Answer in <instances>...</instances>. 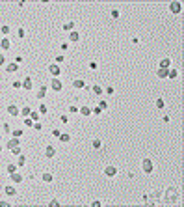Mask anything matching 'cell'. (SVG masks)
I'll return each mask as SVG.
<instances>
[{"mask_svg": "<svg viewBox=\"0 0 184 207\" xmlns=\"http://www.w3.org/2000/svg\"><path fill=\"white\" fill-rule=\"evenodd\" d=\"M178 200H180V190L177 187H169V189L164 190V201L166 203L175 205V203H178Z\"/></svg>", "mask_w": 184, "mask_h": 207, "instance_id": "cell-1", "label": "cell"}, {"mask_svg": "<svg viewBox=\"0 0 184 207\" xmlns=\"http://www.w3.org/2000/svg\"><path fill=\"white\" fill-rule=\"evenodd\" d=\"M142 170H143L145 175H151V174L154 172V163H153V159L145 157V159L142 160Z\"/></svg>", "mask_w": 184, "mask_h": 207, "instance_id": "cell-2", "label": "cell"}, {"mask_svg": "<svg viewBox=\"0 0 184 207\" xmlns=\"http://www.w3.org/2000/svg\"><path fill=\"white\" fill-rule=\"evenodd\" d=\"M6 112L9 114L11 118H19V116H20V106L15 105V103H9V105L6 106Z\"/></svg>", "mask_w": 184, "mask_h": 207, "instance_id": "cell-3", "label": "cell"}, {"mask_svg": "<svg viewBox=\"0 0 184 207\" xmlns=\"http://www.w3.org/2000/svg\"><path fill=\"white\" fill-rule=\"evenodd\" d=\"M50 90H52V91H58V94H60V91L63 90V80H61L60 77H54V79L50 80Z\"/></svg>", "mask_w": 184, "mask_h": 207, "instance_id": "cell-4", "label": "cell"}, {"mask_svg": "<svg viewBox=\"0 0 184 207\" xmlns=\"http://www.w3.org/2000/svg\"><path fill=\"white\" fill-rule=\"evenodd\" d=\"M56 153H58V149H56V146H52V144H47V146H45V149H43V155L47 157V159H54Z\"/></svg>", "mask_w": 184, "mask_h": 207, "instance_id": "cell-5", "label": "cell"}, {"mask_svg": "<svg viewBox=\"0 0 184 207\" xmlns=\"http://www.w3.org/2000/svg\"><path fill=\"white\" fill-rule=\"evenodd\" d=\"M47 71H49V75H52V79H54V77H60V75H61V67H60L58 63L52 62V63H49Z\"/></svg>", "mask_w": 184, "mask_h": 207, "instance_id": "cell-6", "label": "cell"}, {"mask_svg": "<svg viewBox=\"0 0 184 207\" xmlns=\"http://www.w3.org/2000/svg\"><path fill=\"white\" fill-rule=\"evenodd\" d=\"M117 174H119V170H117L116 164H106V166H104V175H106V177H116Z\"/></svg>", "mask_w": 184, "mask_h": 207, "instance_id": "cell-7", "label": "cell"}, {"mask_svg": "<svg viewBox=\"0 0 184 207\" xmlns=\"http://www.w3.org/2000/svg\"><path fill=\"white\" fill-rule=\"evenodd\" d=\"M169 11H171L173 15H180V11H182V2H178V0L169 2Z\"/></svg>", "mask_w": 184, "mask_h": 207, "instance_id": "cell-8", "label": "cell"}, {"mask_svg": "<svg viewBox=\"0 0 184 207\" xmlns=\"http://www.w3.org/2000/svg\"><path fill=\"white\" fill-rule=\"evenodd\" d=\"M9 179H11L13 185H20V183H24V175H22L19 170H17V172H13V174H9Z\"/></svg>", "mask_w": 184, "mask_h": 207, "instance_id": "cell-9", "label": "cell"}, {"mask_svg": "<svg viewBox=\"0 0 184 207\" xmlns=\"http://www.w3.org/2000/svg\"><path fill=\"white\" fill-rule=\"evenodd\" d=\"M47 94H49L47 84H41V86H39V90L35 91V99H37V101H43L45 97H47Z\"/></svg>", "mask_w": 184, "mask_h": 207, "instance_id": "cell-10", "label": "cell"}, {"mask_svg": "<svg viewBox=\"0 0 184 207\" xmlns=\"http://www.w3.org/2000/svg\"><path fill=\"white\" fill-rule=\"evenodd\" d=\"M19 67H20L19 63H15V62H8V63H6V73H8V75H13V73H17V71H19Z\"/></svg>", "mask_w": 184, "mask_h": 207, "instance_id": "cell-11", "label": "cell"}, {"mask_svg": "<svg viewBox=\"0 0 184 207\" xmlns=\"http://www.w3.org/2000/svg\"><path fill=\"white\" fill-rule=\"evenodd\" d=\"M32 88H34V79L28 75V77L22 79V90H28V91H30Z\"/></svg>", "mask_w": 184, "mask_h": 207, "instance_id": "cell-12", "label": "cell"}, {"mask_svg": "<svg viewBox=\"0 0 184 207\" xmlns=\"http://www.w3.org/2000/svg\"><path fill=\"white\" fill-rule=\"evenodd\" d=\"M17 146H20V138H15V136H11L9 140L6 142V148H8L9 151H11L13 148H17Z\"/></svg>", "mask_w": 184, "mask_h": 207, "instance_id": "cell-13", "label": "cell"}, {"mask_svg": "<svg viewBox=\"0 0 184 207\" xmlns=\"http://www.w3.org/2000/svg\"><path fill=\"white\" fill-rule=\"evenodd\" d=\"M78 114H80V116H84V118H89L91 116V105H82L80 110H78Z\"/></svg>", "mask_w": 184, "mask_h": 207, "instance_id": "cell-14", "label": "cell"}, {"mask_svg": "<svg viewBox=\"0 0 184 207\" xmlns=\"http://www.w3.org/2000/svg\"><path fill=\"white\" fill-rule=\"evenodd\" d=\"M86 86H87V84H86V80H84L82 77H78V79L73 80V88H75V90H84Z\"/></svg>", "mask_w": 184, "mask_h": 207, "instance_id": "cell-15", "label": "cell"}, {"mask_svg": "<svg viewBox=\"0 0 184 207\" xmlns=\"http://www.w3.org/2000/svg\"><path fill=\"white\" fill-rule=\"evenodd\" d=\"M4 194H6V196H9V198H13V196H17L19 192H17L15 185H6V187H4Z\"/></svg>", "mask_w": 184, "mask_h": 207, "instance_id": "cell-16", "label": "cell"}, {"mask_svg": "<svg viewBox=\"0 0 184 207\" xmlns=\"http://www.w3.org/2000/svg\"><path fill=\"white\" fill-rule=\"evenodd\" d=\"M11 39L9 37H2V39H0V49H2V51H9L11 49Z\"/></svg>", "mask_w": 184, "mask_h": 207, "instance_id": "cell-17", "label": "cell"}, {"mask_svg": "<svg viewBox=\"0 0 184 207\" xmlns=\"http://www.w3.org/2000/svg\"><path fill=\"white\" fill-rule=\"evenodd\" d=\"M149 196L153 198V201H154V205H158V203H160V198H162V196H164V190H160V189H158V190H154V192H151Z\"/></svg>", "mask_w": 184, "mask_h": 207, "instance_id": "cell-18", "label": "cell"}, {"mask_svg": "<svg viewBox=\"0 0 184 207\" xmlns=\"http://www.w3.org/2000/svg\"><path fill=\"white\" fill-rule=\"evenodd\" d=\"M26 164H28V157H26V155H22V153H20V155H17V166H19V168H24Z\"/></svg>", "mask_w": 184, "mask_h": 207, "instance_id": "cell-19", "label": "cell"}, {"mask_svg": "<svg viewBox=\"0 0 184 207\" xmlns=\"http://www.w3.org/2000/svg\"><path fill=\"white\" fill-rule=\"evenodd\" d=\"M80 32L78 30H73V32H69V43H78L80 41Z\"/></svg>", "mask_w": 184, "mask_h": 207, "instance_id": "cell-20", "label": "cell"}, {"mask_svg": "<svg viewBox=\"0 0 184 207\" xmlns=\"http://www.w3.org/2000/svg\"><path fill=\"white\" fill-rule=\"evenodd\" d=\"M91 91H93V95H97V97L104 95V88L101 84H93V86H91Z\"/></svg>", "mask_w": 184, "mask_h": 207, "instance_id": "cell-21", "label": "cell"}, {"mask_svg": "<svg viewBox=\"0 0 184 207\" xmlns=\"http://www.w3.org/2000/svg\"><path fill=\"white\" fill-rule=\"evenodd\" d=\"M41 181H43V183H47V185H49V183H52V181H54L52 172H43V174H41Z\"/></svg>", "mask_w": 184, "mask_h": 207, "instance_id": "cell-22", "label": "cell"}, {"mask_svg": "<svg viewBox=\"0 0 184 207\" xmlns=\"http://www.w3.org/2000/svg\"><path fill=\"white\" fill-rule=\"evenodd\" d=\"M61 30H65L67 34H69V32H73V30H76V25H75V21H69V22H65V25L61 26Z\"/></svg>", "mask_w": 184, "mask_h": 207, "instance_id": "cell-23", "label": "cell"}, {"mask_svg": "<svg viewBox=\"0 0 184 207\" xmlns=\"http://www.w3.org/2000/svg\"><path fill=\"white\" fill-rule=\"evenodd\" d=\"M11 32H13V28H11L9 25H2V26H0V34H2L4 37H9Z\"/></svg>", "mask_w": 184, "mask_h": 207, "instance_id": "cell-24", "label": "cell"}, {"mask_svg": "<svg viewBox=\"0 0 184 207\" xmlns=\"http://www.w3.org/2000/svg\"><path fill=\"white\" fill-rule=\"evenodd\" d=\"M30 112H32V106H30V105H22V106H20V116H22V118H28Z\"/></svg>", "mask_w": 184, "mask_h": 207, "instance_id": "cell-25", "label": "cell"}, {"mask_svg": "<svg viewBox=\"0 0 184 207\" xmlns=\"http://www.w3.org/2000/svg\"><path fill=\"white\" fill-rule=\"evenodd\" d=\"M167 79H178V69L177 67H169L167 69Z\"/></svg>", "mask_w": 184, "mask_h": 207, "instance_id": "cell-26", "label": "cell"}, {"mask_svg": "<svg viewBox=\"0 0 184 207\" xmlns=\"http://www.w3.org/2000/svg\"><path fill=\"white\" fill-rule=\"evenodd\" d=\"M58 140H60L61 144H69V142H71V134H69V132H61Z\"/></svg>", "mask_w": 184, "mask_h": 207, "instance_id": "cell-27", "label": "cell"}, {"mask_svg": "<svg viewBox=\"0 0 184 207\" xmlns=\"http://www.w3.org/2000/svg\"><path fill=\"white\" fill-rule=\"evenodd\" d=\"M171 67V58H162L160 60V69H169Z\"/></svg>", "mask_w": 184, "mask_h": 207, "instance_id": "cell-28", "label": "cell"}, {"mask_svg": "<svg viewBox=\"0 0 184 207\" xmlns=\"http://www.w3.org/2000/svg\"><path fill=\"white\" fill-rule=\"evenodd\" d=\"M91 148H93V149H101L102 148V140H101V138H93V140H91Z\"/></svg>", "mask_w": 184, "mask_h": 207, "instance_id": "cell-29", "label": "cell"}, {"mask_svg": "<svg viewBox=\"0 0 184 207\" xmlns=\"http://www.w3.org/2000/svg\"><path fill=\"white\" fill-rule=\"evenodd\" d=\"M154 106H156L158 110H164V106H166V101H164V97H158V99L154 101Z\"/></svg>", "mask_w": 184, "mask_h": 207, "instance_id": "cell-30", "label": "cell"}, {"mask_svg": "<svg viewBox=\"0 0 184 207\" xmlns=\"http://www.w3.org/2000/svg\"><path fill=\"white\" fill-rule=\"evenodd\" d=\"M17 168H19V166H17V163H8V164H6V172H8V174L17 172Z\"/></svg>", "mask_w": 184, "mask_h": 207, "instance_id": "cell-31", "label": "cell"}, {"mask_svg": "<svg viewBox=\"0 0 184 207\" xmlns=\"http://www.w3.org/2000/svg\"><path fill=\"white\" fill-rule=\"evenodd\" d=\"M110 17H112V19H113V21H117V19H119V17H121V11H119V10H117V8H113V10H112V11H110Z\"/></svg>", "mask_w": 184, "mask_h": 207, "instance_id": "cell-32", "label": "cell"}, {"mask_svg": "<svg viewBox=\"0 0 184 207\" xmlns=\"http://www.w3.org/2000/svg\"><path fill=\"white\" fill-rule=\"evenodd\" d=\"M28 118H30V120H34V121H39V120H41V114H39L37 110H32Z\"/></svg>", "mask_w": 184, "mask_h": 207, "instance_id": "cell-33", "label": "cell"}, {"mask_svg": "<svg viewBox=\"0 0 184 207\" xmlns=\"http://www.w3.org/2000/svg\"><path fill=\"white\" fill-rule=\"evenodd\" d=\"M97 106H99V108H101L102 112H106L110 105H108V101H106V99H102V101H99V103H97Z\"/></svg>", "mask_w": 184, "mask_h": 207, "instance_id": "cell-34", "label": "cell"}, {"mask_svg": "<svg viewBox=\"0 0 184 207\" xmlns=\"http://www.w3.org/2000/svg\"><path fill=\"white\" fill-rule=\"evenodd\" d=\"M78 110H80L78 105H69V106H67V112H69V114H78Z\"/></svg>", "mask_w": 184, "mask_h": 207, "instance_id": "cell-35", "label": "cell"}, {"mask_svg": "<svg viewBox=\"0 0 184 207\" xmlns=\"http://www.w3.org/2000/svg\"><path fill=\"white\" fill-rule=\"evenodd\" d=\"M156 77H158V79H167V69H160V67H158Z\"/></svg>", "mask_w": 184, "mask_h": 207, "instance_id": "cell-36", "label": "cell"}, {"mask_svg": "<svg viewBox=\"0 0 184 207\" xmlns=\"http://www.w3.org/2000/svg\"><path fill=\"white\" fill-rule=\"evenodd\" d=\"M37 112L41 114V116H47V114H49V106H47V105H39Z\"/></svg>", "mask_w": 184, "mask_h": 207, "instance_id": "cell-37", "label": "cell"}, {"mask_svg": "<svg viewBox=\"0 0 184 207\" xmlns=\"http://www.w3.org/2000/svg\"><path fill=\"white\" fill-rule=\"evenodd\" d=\"M17 37H19V39H24V37H26V28H22V26L17 28Z\"/></svg>", "mask_w": 184, "mask_h": 207, "instance_id": "cell-38", "label": "cell"}, {"mask_svg": "<svg viewBox=\"0 0 184 207\" xmlns=\"http://www.w3.org/2000/svg\"><path fill=\"white\" fill-rule=\"evenodd\" d=\"M61 132H63V131H61L60 127H52V131H50V134H52L54 138H60V134H61Z\"/></svg>", "mask_w": 184, "mask_h": 207, "instance_id": "cell-39", "label": "cell"}, {"mask_svg": "<svg viewBox=\"0 0 184 207\" xmlns=\"http://www.w3.org/2000/svg\"><path fill=\"white\" fill-rule=\"evenodd\" d=\"M11 88L13 90H22V80H13L11 82Z\"/></svg>", "mask_w": 184, "mask_h": 207, "instance_id": "cell-40", "label": "cell"}, {"mask_svg": "<svg viewBox=\"0 0 184 207\" xmlns=\"http://www.w3.org/2000/svg\"><path fill=\"white\" fill-rule=\"evenodd\" d=\"M11 131H13V129H11L9 123H4V125H2V132H4V134H11Z\"/></svg>", "mask_w": 184, "mask_h": 207, "instance_id": "cell-41", "label": "cell"}, {"mask_svg": "<svg viewBox=\"0 0 184 207\" xmlns=\"http://www.w3.org/2000/svg\"><path fill=\"white\" fill-rule=\"evenodd\" d=\"M104 94L106 95H113V94H116V88H113V86H106L104 88Z\"/></svg>", "mask_w": 184, "mask_h": 207, "instance_id": "cell-42", "label": "cell"}, {"mask_svg": "<svg viewBox=\"0 0 184 207\" xmlns=\"http://www.w3.org/2000/svg\"><path fill=\"white\" fill-rule=\"evenodd\" d=\"M34 131H37V132H41L43 131V123L41 121H34V127H32Z\"/></svg>", "mask_w": 184, "mask_h": 207, "instance_id": "cell-43", "label": "cell"}, {"mask_svg": "<svg viewBox=\"0 0 184 207\" xmlns=\"http://www.w3.org/2000/svg\"><path fill=\"white\" fill-rule=\"evenodd\" d=\"M60 123H63V125L69 123V114H61V116H60Z\"/></svg>", "mask_w": 184, "mask_h": 207, "instance_id": "cell-44", "label": "cell"}, {"mask_svg": "<svg viewBox=\"0 0 184 207\" xmlns=\"http://www.w3.org/2000/svg\"><path fill=\"white\" fill-rule=\"evenodd\" d=\"M91 114H93V116H101L102 110H101L99 106H91Z\"/></svg>", "mask_w": 184, "mask_h": 207, "instance_id": "cell-45", "label": "cell"}, {"mask_svg": "<svg viewBox=\"0 0 184 207\" xmlns=\"http://www.w3.org/2000/svg\"><path fill=\"white\" fill-rule=\"evenodd\" d=\"M63 62H65V56H63V54H58V56L54 58V63H58V65L63 63Z\"/></svg>", "mask_w": 184, "mask_h": 207, "instance_id": "cell-46", "label": "cell"}, {"mask_svg": "<svg viewBox=\"0 0 184 207\" xmlns=\"http://www.w3.org/2000/svg\"><path fill=\"white\" fill-rule=\"evenodd\" d=\"M11 136L20 138V136H22V129H13V131H11Z\"/></svg>", "mask_w": 184, "mask_h": 207, "instance_id": "cell-47", "label": "cell"}, {"mask_svg": "<svg viewBox=\"0 0 184 207\" xmlns=\"http://www.w3.org/2000/svg\"><path fill=\"white\" fill-rule=\"evenodd\" d=\"M20 153H22V148H20V146H17V148H13V149H11V155H15V157H17V155H20Z\"/></svg>", "mask_w": 184, "mask_h": 207, "instance_id": "cell-48", "label": "cell"}, {"mask_svg": "<svg viewBox=\"0 0 184 207\" xmlns=\"http://www.w3.org/2000/svg\"><path fill=\"white\" fill-rule=\"evenodd\" d=\"M13 62H15V63H19V65H20V63H22V62H24V56H22V54H17V56H15V60H13Z\"/></svg>", "mask_w": 184, "mask_h": 207, "instance_id": "cell-49", "label": "cell"}, {"mask_svg": "<svg viewBox=\"0 0 184 207\" xmlns=\"http://www.w3.org/2000/svg\"><path fill=\"white\" fill-rule=\"evenodd\" d=\"M24 125H26V127H34V120H30V118H24Z\"/></svg>", "mask_w": 184, "mask_h": 207, "instance_id": "cell-50", "label": "cell"}, {"mask_svg": "<svg viewBox=\"0 0 184 207\" xmlns=\"http://www.w3.org/2000/svg\"><path fill=\"white\" fill-rule=\"evenodd\" d=\"M49 205H50V207H58V205H60V200H56V198H54V200H50V201H49Z\"/></svg>", "mask_w": 184, "mask_h": 207, "instance_id": "cell-51", "label": "cell"}, {"mask_svg": "<svg viewBox=\"0 0 184 207\" xmlns=\"http://www.w3.org/2000/svg\"><path fill=\"white\" fill-rule=\"evenodd\" d=\"M8 62H6V56H4V52H0V65H6Z\"/></svg>", "mask_w": 184, "mask_h": 207, "instance_id": "cell-52", "label": "cell"}, {"mask_svg": "<svg viewBox=\"0 0 184 207\" xmlns=\"http://www.w3.org/2000/svg\"><path fill=\"white\" fill-rule=\"evenodd\" d=\"M11 203L9 201H6V200H0V207H9Z\"/></svg>", "mask_w": 184, "mask_h": 207, "instance_id": "cell-53", "label": "cell"}, {"mask_svg": "<svg viewBox=\"0 0 184 207\" xmlns=\"http://www.w3.org/2000/svg\"><path fill=\"white\" fill-rule=\"evenodd\" d=\"M67 49H69V41H63L61 43V51H67Z\"/></svg>", "mask_w": 184, "mask_h": 207, "instance_id": "cell-54", "label": "cell"}, {"mask_svg": "<svg viewBox=\"0 0 184 207\" xmlns=\"http://www.w3.org/2000/svg\"><path fill=\"white\" fill-rule=\"evenodd\" d=\"M102 201H91V207H101Z\"/></svg>", "mask_w": 184, "mask_h": 207, "instance_id": "cell-55", "label": "cell"}, {"mask_svg": "<svg viewBox=\"0 0 184 207\" xmlns=\"http://www.w3.org/2000/svg\"><path fill=\"white\" fill-rule=\"evenodd\" d=\"M0 153H2V144H0Z\"/></svg>", "mask_w": 184, "mask_h": 207, "instance_id": "cell-56", "label": "cell"}, {"mask_svg": "<svg viewBox=\"0 0 184 207\" xmlns=\"http://www.w3.org/2000/svg\"><path fill=\"white\" fill-rule=\"evenodd\" d=\"M0 140H2V132H0Z\"/></svg>", "mask_w": 184, "mask_h": 207, "instance_id": "cell-57", "label": "cell"}]
</instances>
